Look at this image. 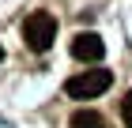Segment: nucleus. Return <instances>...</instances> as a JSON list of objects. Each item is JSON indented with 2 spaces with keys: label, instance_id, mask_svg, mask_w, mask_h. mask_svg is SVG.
Wrapping results in <instances>:
<instances>
[{
  "label": "nucleus",
  "instance_id": "1",
  "mask_svg": "<svg viewBox=\"0 0 132 128\" xmlns=\"http://www.w3.org/2000/svg\"><path fill=\"white\" fill-rule=\"evenodd\" d=\"M53 38H57V19H53L49 11H30L23 19V41L34 53H45L53 45Z\"/></svg>",
  "mask_w": 132,
  "mask_h": 128
},
{
  "label": "nucleus",
  "instance_id": "2",
  "mask_svg": "<svg viewBox=\"0 0 132 128\" xmlns=\"http://www.w3.org/2000/svg\"><path fill=\"white\" fill-rule=\"evenodd\" d=\"M113 83V72L106 68H94V72H79V75H72L68 83H64V90H68L72 98H98V94H106Z\"/></svg>",
  "mask_w": 132,
  "mask_h": 128
},
{
  "label": "nucleus",
  "instance_id": "3",
  "mask_svg": "<svg viewBox=\"0 0 132 128\" xmlns=\"http://www.w3.org/2000/svg\"><path fill=\"white\" fill-rule=\"evenodd\" d=\"M102 53H106V45H102V38L91 34V30L72 38V57H76V60H91V64H94V60H102Z\"/></svg>",
  "mask_w": 132,
  "mask_h": 128
},
{
  "label": "nucleus",
  "instance_id": "4",
  "mask_svg": "<svg viewBox=\"0 0 132 128\" xmlns=\"http://www.w3.org/2000/svg\"><path fill=\"white\" fill-rule=\"evenodd\" d=\"M72 128H106V121H102L94 109H76V113H72Z\"/></svg>",
  "mask_w": 132,
  "mask_h": 128
},
{
  "label": "nucleus",
  "instance_id": "5",
  "mask_svg": "<svg viewBox=\"0 0 132 128\" xmlns=\"http://www.w3.org/2000/svg\"><path fill=\"white\" fill-rule=\"evenodd\" d=\"M121 121H125V128H132V90L125 94V102H121Z\"/></svg>",
  "mask_w": 132,
  "mask_h": 128
},
{
  "label": "nucleus",
  "instance_id": "6",
  "mask_svg": "<svg viewBox=\"0 0 132 128\" xmlns=\"http://www.w3.org/2000/svg\"><path fill=\"white\" fill-rule=\"evenodd\" d=\"M0 57H4V45H0Z\"/></svg>",
  "mask_w": 132,
  "mask_h": 128
}]
</instances>
